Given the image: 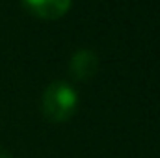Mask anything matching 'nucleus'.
Here are the masks:
<instances>
[{"instance_id":"nucleus-1","label":"nucleus","mask_w":160,"mask_h":158,"mask_svg":"<svg viewBox=\"0 0 160 158\" xmlns=\"http://www.w3.org/2000/svg\"><path fill=\"white\" fill-rule=\"evenodd\" d=\"M78 106L77 91L65 82H52L43 93V114L54 123H63L75 114Z\"/></svg>"},{"instance_id":"nucleus-2","label":"nucleus","mask_w":160,"mask_h":158,"mask_svg":"<svg viewBox=\"0 0 160 158\" xmlns=\"http://www.w3.org/2000/svg\"><path fill=\"white\" fill-rule=\"evenodd\" d=\"M99 58L91 48H80L73 54L69 62V71L75 80H88L97 73Z\"/></svg>"},{"instance_id":"nucleus-3","label":"nucleus","mask_w":160,"mask_h":158,"mask_svg":"<svg viewBox=\"0 0 160 158\" xmlns=\"http://www.w3.org/2000/svg\"><path fill=\"white\" fill-rule=\"evenodd\" d=\"M24 6L43 19H60L71 7V0H22Z\"/></svg>"},{"instance_id":"nucleus-4","label":"nucleus","mask_w":160,"mask_h":158,"mask_svg":"<svg viewBox=\"0 0 160 158\" xmlns=\"http://www.w3.org/2000/svg\"><path fill=\"white\" fill-rule=\"evenodd\" d=\"M0 158H11V155H9L8 151H4V149H0Z\"/></svg>"}]
</instances>
